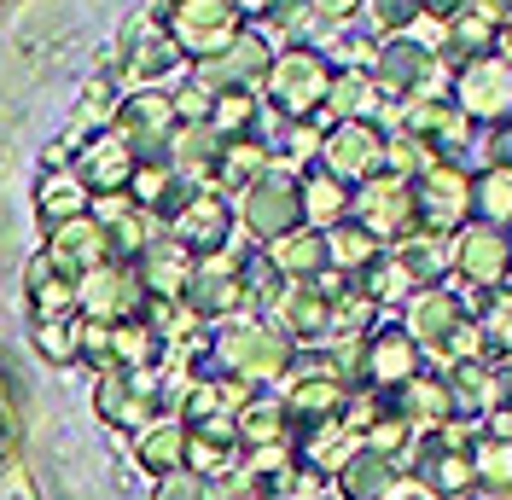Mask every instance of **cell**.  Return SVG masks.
Wrapping results in <instances>:
<instances>
[{
    "instance_id": "obj_1",
    "label": "cell",
    "mask_w": 512,
    "mask_h": 500,
    "mask_svg": "<svg viewBox=\"0 0 512 500\" xmlns=\"http://www.w3.org/2000/svg\"><path fill=\"white\" fill-rule=\"evenodd\" d=\"M262 94L274 99V111L291 123H309L320 117V105L332 94V64L320 47H280L268 76H262Z\"/></svg>"
},
{
    "instance_id": "obj_2",
    "label": "cell",
    "mask_w": 512,
    "mask_h": 500,
    "mask_svg": "<svg viewBox=\"0 0 512 500\" xmlns=\"http://www.w3.org/2000/svg\"><path fill=\"white\" fill-rule=\"evenodd\" d=\"M163 30L175 35V47L187 59H222L227 47L245 35V18L233 0H169L163 6Z\"/></svg>"
},
{
    "instance_id": "obj_3",
    "label": "cell",
    "mask_w": 512,
    "mask_h": 500,
    "mask_svg": "<svg viewBox=\"0 0 512 500\" xmlns=\"http://www.w3.org/2000/svg\"><path fill=\"white\" fill-rule=\"evenodd\" d=\"M454 105L472 123H512V64L483 53V59L454 64Z\"/></svg>"
},
{
    "instance_id": "obj_4",
    "label": "cell",
    "mask_w": 512,
    "mask_h": 500,
    "mask_svg": "<svg viewBox=\"0 0 512 500\" xmlns=\"http://www.w3.org/2000/svg\"><path fill=\"white\" fill-rule=\"evenodd\" d=\"M437 47L419 41V35H396V41H379V59H373V82L379 94L390 99H425L431 76H437Z\"/></svg>"
},
{
    "instance_id": "obj_5",
    "label": "cell",
    "mask_w": 512,
    "mask_h": 500,
    "mask_svg": "<svg viewBox=\"0 0 512 500\" xmlns=\"http://www.w3.org/2000/svg\"><path fill=\"white\" fill-rule=\"evenodd\" d=\"M297 221H303V187L297 181H286L280 169H268L262 181H251L245 187V227H251L256 239H286V233H297Z\"/></svg>"
},
{
    "instance_id": "obj_6",
    "label": "cell",
    "mask_w": 512,
    "mask_h": 500,
    "mask_svg": "<svg viewBox=\"0 0 512 500\" xmlns=\"http://www.w3.org/2000/svg\"><path fill=\"white\" fill-rule=\"evenodd\" d=\"M274 53H280V47L256 30V24H245V35L227 47L222 59L198 64V82H204V88H216V94H222V88H262V76H268Z\"/></svg>"
},
{
    "instance_id": "obj_7",
    "label": "cell",
    "mask_w": 512,
    "mask_h": 500,
    "mask_svg": "<svg viewBox=\"0 0 512 500\" xmlns=\"http://www.w3.org/2000/svg\"><path fill=\"white\" fill-rule=\"evenodd\" d=\"M320 157H326V175H338V181H373L384 163L379 123H332Z\"/></svg>"
},
{
    "instance_id": "obj_8",
    "label": "cell",
    "mask_w": 512,
    "mask_h": 500,
    "mask_svg": "<svg viewBox=\"0 0 512 500\" xmlns=\"http://www.w3.org/2000/svg\"><path fill=\"white\" fill-rule=\"evenodd\" d=\"M414 192H419V216L431 227H460L472 216V175L454 169V163H431Z\"/></svg>"
},
{
    "instance_id": "obj_9",
    "label": "cell",
    "mask_w": 512,
    "mask_h": 500,
    "mask_svg": "<svg viewBox=\"0 0 512 500\" xmlns=\"http://www.w3.org/2000/svg\"><path fill=\"white\" fill-rule=\"evenodd\" d=\"M117 128H123L128 146H163L181 117H175V94H163V88H140V94L123 99V111H117Z\"/></svg>"
},
{
    "instance_id": "obj_10",
    "label": "cell",
    "mask_w": 512,
    "mask_h": 500,
    "mask_svg": "<svg viewBox=\"0 0 512 500\" xmlns=\"http://www.w3.org/2000/svg\"><path fill=\"white\" fill-rule=\"evenodd\" d=\"M123 53H128V70H134L140 82H158V76H169L175 64L187 59V53L175 47V35L163 30V12L134 18V30L123 35Z\"/></svg>"
},
{
    "instance_id": "obj_11",
    "label": "cell",
    "mask_w": 512,
    "mask_h": 500,
    "mask_svg": "<svg viewBox=\"0 0 512 500\" xmlns=\"http://www.w3.org/2000/svg\"><path fill=\"white\" fill-rule=\"evenodd\" d=\"M355 210H361V227L367 233H396L408 216H419V192L414 181H402V175H373L367 187H361V198H355Z\"/></svg>"
},
{
    "instance_id": "obj_12",
    "label": "cell",
    "mask_w": 512,
    "mask_h": 500,
    "mask_svg": "<svg viewBox=\"0 0 512 500\" xmlns=\"http://www.w3.org/2000/svg\"><path fill=\"white\" fill-rule=\"evenodd\" d=\"M134 169H140V157H134V146H128L123 134H99L94 146H82V163H76V175H82V187L88 192L128 187Z\"/></svg>"
},
{
    "instance_id": "obj_13",
    "label": "cell",
    "mask_w": 512,
    "mask_h": 500,
    "mask_svg": "<svg viewBox=\"0 0 512 500\" xmlns=\"http://www.w3.org/2000/svg\"><path fill=\"white\" fill-rule=\"evenodd\" d=\"M460 274L478 285H495L507 274L512 262V239H501V227H489V221H472V227H460Z\"/></svg>"
},
{
    "instance_id": "obj_14",
    "label": "cell",
    "mask_w": 512,
    "mask_h": 500,
    "mask_svg": "<svg viewBox=\"0 0 512 500\" xmlns=\"http://www.w3.org/2000/svg\"><path fill=\"white\" fill-rule=\"evenodd\" d=\"M227 227H233V216H227V204L216 192H192L187 204L175 210V239L187 250H216L227 239Z\"/></svg>"
},
{
    "instance_id": "obj_15",
    "label": "cell",
    "mask_w": 512,
    "mask_h": 500,
    "mask_svg": "<svg viewBox=\"0 0 512 500\" xmlns=\"http://www.w3.org/2000/svg\"><path fill=\"white\" fill-rule=\"evenodd\" d=\"M379 82H373V70H332V94L320 105V117H332V123H373V111H379Z\"/></svg>"
},
{
    "instance_id": "obj_16",
    "label": "cell",
    "mask_w": 512,
    "mask_h": 500,
    "mask_svg": "<svg viewBox=\"0 0 512 500\" xmlns=\"http://www.w3.org/2000/svg\"><path fill=\"white\" fill-rule=\"evenodd\" d=\"M111 256V227H99V221H88V216H76V221H64L59 227V239H53V250H47V262H59V268H99Z\"/></svg>"
},
{
    "instance_id": "obj_17",
    "label": "cell",
    "mask_w": 512,
    "mask_h": 500,
    "mask_svg": "<svg viewBox=\"0 0 512 500\" xmlns=\"http://www.w3.org/2000/svg\"><path fill=\"white\" fill-rule=\"evenodd\" d=\"M88 198H94V192L82 187L76 169H47V181H41V192H35V210L53 221V227H64V221L88 216Z\"/></svg>"
},
{
    "instance_id": "obj_18",
    "label": "cell",
    "mask_w": 512,
    "mask_h": 500,
    "mask_svg": "<svg viewBox=\"0 0 512 500\" xmlns=\"http://www.w3.org/2000/svg\"><path fill=\"white\" fill-rule=\"evenodd\" d=\"M320 53H326L332 70H373V59H379V35L355 30V24H338V30H326Z\"/></svg>"
},
{
    "instance_id": "obj_19",
    "label": "cell",
    "mask_w": 512,
    "mask_h": 500,
    "mask_svg": "<svg viewBox=\"0 0 512 500\" xmlns=\"http://www.w3.org/2000/svg\"><path fill=\"white\" fill-rule=\"evenodd\" d=\"M216 175L227 187H251L268 175V146H256L251 134L245 140H222V157H216Z\"/></svg>"
},
{
    "instance_id": "obj_20",
    "label": "cell",
    "mask_w": 512,
    "mask_h": 500,
    "mask_svg": "<svg viewBox=\"0 0 512 500\" xmlns=\"http://www.w3.org/2000/svg\"><path fill=\"white\" fill-rule=\"evenodd\" d=\"M367 30L379 35V41H396V35H414L419 18H425V6L419 0H367Z\"/></svg>"
},
{
    "instance_id": "obj_21",
    "label": "cell",
    "mask_w": 512,
    "mask_h": 500,
    "mask_svg": "<svg viewBox=\"0 0 512 500\" xmlns=\"http://www.w3.org/2000/svg\"><path fill=\"white\" fill-rule=\"evenodd\" d=\"M256 123V94L251 88H222L216 105H210V128L222 140H245V128Z\"/></svg>"
},
{
    "instance_id": "obj_22",
    "label": "cell",
    "mask_w": 512,
    "mask_h": 500,
    "mask_svg": "<svg viewBox=\"0 0 512 500\" xmlns=\"http://www.w3.org/2000/svg\"><path fill=\"white\" fill-rule=\"evenodd\" d=\"M350 192H344V181L338 175H309V187H303V216H315V221H338V216H350Z\"/></svg>"
},
{
    "instance_id": "obj_23",
    "label": "cell",
    "mask_w": 512,
    "mask_h": 500,
    "mask_svg": "<svg viewBox=\"0 0 512 500\" xmlns=\"http://www.w3.org/2000/svg\"><path fill=\"white\" fill-rule=\"evenodd\" d=\"M326 262H338V268H367V262H379V239H373L367 227H338V233H326Z\"/></svg>"
},
{
    "instance_id": "obj_24",
    "label": "cell",
    "mask_w": 512,
    "mask_h": 500,
    "mask_svg": "<svg viewBox=\"0 0 512 500\" xmlns=\"http://www.w3.org/2000/svg\"><path fill=\"white\" fill-rule=\"evenodd\" d=\"M472 210L483 221H512V169H489L483 181H472Z\"/></svg>"
},
{
    "instance_id": "obj_25",
    "label": "cell",
    "mask_w": 512,
    "mask_h": 500,
    "mask_svg": "<svg viewBox=\"0 0 512 500\" xmlns=\"http://www.w3.org/2000/svg\"><path fill=\"white\" fill-rule=\"evenodd\" d=\"M274 262L291 268V274H315L320 262H326V239L297 227V233H286V239H274Z\"/></svg>"
},
{
    "instance_id": "obj_26",
    "label": "cell",
    "mask_w": 512,
    "mask_h": 500,
    "mask_svg": "<svg viewBox=\"0 0 512 500\" xmlns=\"http://www.w3.org/2000/svg\"><path fill=\"white\" fill-rule=\"evenodd\" d=\"M35 344H41V355L64 361V355H76V349H82V332H76V326H64V320H41V326H35Z\"/></svg>"
},
{
    "instance_id": "obj_27",
    "label": "cell",
    "mask_w": 512,
    "mask_h": 500,
    "mask_svg": "<svg viewBox=\"0 0 512 500\" xmlns=\"http://www.w3.org/2000/svg\"><path fill=\"white\" fill-rule=\"evenodd\" d=\"M309 6L320 12V24H332V30H338V24H355V18L367 12V0H309Z\"/></svg>"
},
{
    "instance_id": "obj_28",
    "label": "cell",
    "mask_w": 512,
    "mask_h": 500,
    "mask_svg": "<svg viewBox=\"0 0 512 500\" xmlns=\"http://www.w3.org/2000/svg\"><path fill=\"white\" fill-rule=\"evenodd\" d=\"M472 12H483L495 30H507V24H512V0H472Z\"/></svg>"
},
{
    "instance_id": "obj_29",
    "label": "cell",
    "mask_w": 512,
    "mask_h": 500,
    "mask_svg": "<svg viewBox=\"0 0 512 500\" xmlns=\"http://www.w3.org/2000/svg\"><path fill=\"white\" fill-rule=\"evenodd\" d=\"M233 6H239V18H245V24H262V18H268L280 0H233Z\"/></svg>"
},
{
    "instance_id": "obj_30",
    "label": "cell",
    "mask_w": 512,
    "mask_h": 500,
    "mask_svg": "<svg viewBox=\"0 0 512 500\" xmlns=\"http://www.w3.org/2000/svg\"><path fill=\"white\" fill-rule=\"evenodd\" d=\"M419 6H425V18H437V24H443V18H454V12H460V6H472V0H419Z\"/></svg>"
},
{
    "instance_id": "obj_31",
    "label": "cell",
    "mask_w": 512,
    "mask_h": 500,
    "mask_svg": "<svg viewBox=\"0 0 512 500\" xmlns=\"http://www.w3.org/2000/svg\"><path fill=\"white\" fill-rule=\"evenodd\" d=\"M495 59L512 64V24H507V30H495Z\"/></svg>"
}]
</instances>
